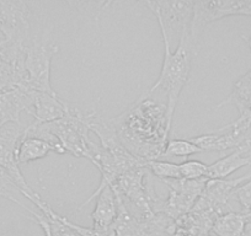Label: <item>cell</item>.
I'll return each mask as SVG.
<instances>
[{"instance_id": "11", "label": "cell", "mask_w": 251, "mask_h": 236, "mask_svg": "<svg viewBox=\"0 0 251 236\" xmlns=\"http://www.w3.org/2000/svg\"><path fill=\"white\" fill-rule=\"evenodd\" d=\"M95 208L91 213L93 228L96 230L105 231L112 228L117 216V197L111 186H106L96 196Z\"/></svg>"}, {"instance_id": "9", "label": "cell", "mask_w": 251, "mask_h": 236, "mask_svg": "<svg viewBox=\"0 0 251 236\" xmlns=\"http://www.w3.org/2000/svg\"><path fill=\"white\" fill-rule=\"evenodd\" d=\"M37 91L14 86L0 91V128L9 123H20V113L30 112Z\"/></svg>"}, {"instance_id": "19", "label": "cell", "mask_w": 251, "mask_h": 236, "mask_svg": "<svg viewBox=\"0 0 251 236\" xmlns=\"http://www.w3.org/2000/svg\"><path fill=\"white\" fill-rule=\"evenodd\" d=\"M202 153L199 146L195 145L192 142L188 139H170L166 144L164 156H181V158H187L194 154Z\"/></svg>"}, {"instance_id": "15", "label": "cell", "mask_w": 251, "mask_h": 236, "mask_svg": "<svg viewBox=\"0 0 251 236\" xmlns=\"http://www.w3.org/2000/svg\"><path fill=\"white\" fill-rule=\"evenodd\" d=\"M246 214L241 212H228L214 220L212 233L216 236H243L245 234Z\"/></svg>"}, {"instance_id": "1", "label": "cell", "mask_w": 251, "mask_h": 236, "mask_svg": "<svg viewBox=\"0 0 251 236\" xmlns=\"http://www.w3.org/2000/svg\"><path fill=\"white\" fill-rule=\"evenodd\" d=\"M110 121L121 144L132 155L144 161L164 156L171 129L166 105L142 96L122 115Z\"/></svg>"}, {"instance_id": "17", "label": "cell", "mask_w": 251, "mask_h": 236, "mask_svg": "<svg viewBox=\"0 0 251 236\" xmlns=\"http://www.w3.org/2000/svg\"><path fill=\"white\" fill-rule=\"evenodd\" d=\"M30 201L40 209L41 213H42L43 215H45V218L47 219L48 224H50L52 236H80L76 231H74L71 226L67 225V224L62 220L59 214L55 213L46 202H43L40 196L32 197V198H30Z\"/></svg>"}, {"instance_id": "20", "label": "cell", "mask_w": 251, "mask_h": 236, "mask_svg": "<svg viewBox=\"0 0 251 236\" xmlns=\"http://www.w3.org/2000/svg\"><path fill=\"white\" fill-rule=\"evenodd\" d=\"M178 167L182 180L204 179L208 173V165L200 160H185L178 164Z\"/></svg>"}, {"instance_id": "16", "label": "cell", "mask_w": 251, "mask_h": 236, "mask_svg": "<svg viewBox=\"0 0 251 236\" xmlns=\"http://www.w3.org/2000/svg\"><path fill=\"white\" fill-rule=\"evenodd\" d=\"M228 103L236 106L239 112L248 110L251 103V69L235 81L230 95L217 105L216 108H221L222 106Z\"/></svg>"}, {"instance_id": "14", "label": "cell", "mask_w": 251, "mask_h": 236, "mask_svg": "<svg viewBox=\"0 0 251 236\" xmlns=\"http://www.w3.org/2000/svg\"><path fill=\"white\" fill-rule=\"evenodd\" d=\"M248 165H250V159L244 154L241 149H236L229 155L224 156V158L219 159V160L208 165L207 179L226 180L231 173Z\"/></svg>"}, {"instance_id": "2", "label": "cell", "mask_w": 251, "mask_h": 236, "mask_svg": "<svg viewBox=\"0 0 251 236\" xmlns=\"http://www.w3.org/2000/svg\"><path fill=\"white\" fill-rule=\"evenodd\" d=\"M91 117L93 112L83 113L76 108H71L68 115L58 121L35 128L28 124L23 137H37L59 145L64 154H71L75 158L89 159L93 142L89 138Z\"/></svg>"}, {"instance_id": "18", "label": "cell", "mask_w": 251, "mask_h": 236, "mask_svg": "<svg viewBox=\"0 0 251 236\" xmlns=\"http://www.w3.org/2000/svg\"><path fill=\"white\" fill-rule=\"evenodd\" d=\"M146 168L156 179L161 181L181 180L178 164L165 160H151L146 163Z\"/></svg>"}, {"instance_id": "23", "label": "cell", "mask_w": 251, "mask_h": 236, "mask_svg": "<svg viewBox=\"0 0 251 236\" xmlns=\"http://www.w3.org/2000/svg\"><path fill=\"white\" fill-rule=\"evenodd\" d=\"M241 38H243L244 41H245V43L246 45H248V47H249V49L251 50V36L250 37H246V36H241Z\"/></svg>"}, {"instance_id": "4", "label": "cell", "mask_w": 251, "mask_h": 236, "mask_svg": "<svg viewBox=\"0 0 251 236\" xmlns=\"http://www.w3.org/2000/svg\"><path fill=\"white\" fill-rule=\"evenodd\" d=\"M231 15L251 16V1L249 0H209V1H195L190 31L188 45L195 55L200 48L204 28L213 21Z\"/></svg>"}, {"instance_id": "7", "label": "cell", "mask_w": 251, "mask_h": 236, "mask_svg": "<svg viewBox=\"0 0 251 236\" xmlns=\"http://www.w3.org/2000/svg\"><path fill=\"white\" fill-rule=\"evenodd\" d=\"M251 129V113L241 112L239 118L226 127L216 131L191 137L190 142L199 146L202 151H226L238 149L243 145Z\"/></svg>"}, {"instance_id": "21", "label": "cell", "mask_w": 251, "mask_h": 236, "mask_svg": "<svg viewBox=\"0 0 251 236\" xmlns=\"http://www.w3.org/2000/svg\"><path fill=\"white\" fill-rule=\"evenodd\" d=\"M233 199L238 201L241 206V213H251V179L236 187L233 193Z\"/></svg>"}, {"instance_id": "6", "label": "cell", "mask_w": 251, "mask_h": 236, "mask_svg": "<svg viewBox=\"0 0 251 236\" xmlns=\"http://www.w3.org/2000/svg\"><path fill=\"white\" fill-rule=\"evenodd\" d=\"M144 5L151 9L160 26L161 36L166 37L169 45L174 41L180 43L187 37L194 13L195 1H144Z\"/></svg>"}, {"instance_id": "3", "label": "cell", "mask_w": 251, "mask_h": 236, "mask_svg": "<svg viewBox=\"0 0 251 236\" xmlns=\"http://www.w3.org/2000/svg\"><path fill=\"white\" fill-rule=\"evenodd\" d=\"M164 43V59L161 66L160 75L158 80L144 93L143 96L151 97V94L158 90H163L166 95V117L169 126H173V117L177 105L181 91L188 81V76L191 73V62L195 57L191 47L188 45V36L183 37L176 47L175 52H171L166 37L163 36Z\"/></svg>"}, {"instance_id": "10", "label": "cell", "mask_w": 251, "mask_h": 236, "mask_svg": "<svg viewBox=\"0 0 251 236\" xmlns=\"http://www.w3.org/2000/svg\"><path fill=\"white\" fill-rule=\"evenodd\" d=\"M71 108L66 101H63L58 96V94L52 95L47 93H37L32 108L28 112L35 118V121L30 126L35 128L42 124L58 121L68 115Z\"/></svg>"}, {"instance_id": "12", "label": "cell", "mask_w": 251, "mask_h": 236, "mask_svg": "<svg viewBox=\"0 0 251 236\" xmlns=\"http://www.w3.org/2000/svg\"><path fill=\"white\" fill-rule=\"evenodd\" d=\"M115 191V189H113ZM117 197V216L112 229L115 236H147L151 230V221H142L129 212L120 194L115 191Z\"/></svg>"}, {"instance_id": "13", "label": "cell", "mask_w": 251, "mask_h": 236, "mask_svg": "<svg viewBox=\"0 0 251 236\" xmlns=\"http://www.w3.org/2000/svg\"><path fill=\"white\" fill-rule=\"evenodd\" d=\"M50 153L64 154V151L59 145L50 143L45 139L37 137H23L16 150V161L19 165L27 164L46 158Z\"/></svg>"}, {"instance_id": "22", "label": "cell", "mask_w": 251, "mask_h": 236, "mask_svg": "<svg viewBox=\"0 0 251 236\" xmlns=\"http://www.w3.org/2000/svg\"><path fill=\"white\" fill-rule=\"evenodd\" d=\"M245 235H251V213L250 214H246Z\"/></svg>"}, {"instance_id": "8", "label": "cell", "mask_w": 251, "mask_h": 236, "mask_svg": "<svg viewBox=\"0 0 251 236\" xmlns=\"http://www.w3.org/2000/svg\"><path fill=\"white\" fill-rule=\"evenodd\" d=\"M30 27V10L26 3L0 1V31L8 42L25 46Z\"/></svg>"}, {"instance_id": "5", "label": "cell", "mask_w": 251, "mask_h": 236, "mask_svg": "<svg viewBox=\"0 0 251 236\" xmlns=\"http://www.w3.org/2000/svg\"><path fill=\"white\" fill-rule=\"evenodd\" d=\"M59 52V46L53 42H35L25 47L24 71L25 83L21 88L37 93L57 94L50 84V64Z\"/></svg>"}]
</instances>
